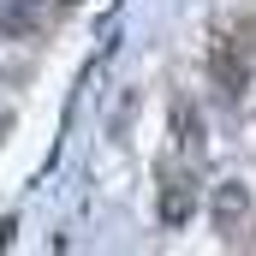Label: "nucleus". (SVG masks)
I'll list each match as a JSON object with an SVG mask.
<instances>
[{
  "label": "nucleus",
  "instance_id": "nucleus-4",
  "mask_svg": "<svg viewBox=\"0 0 256 256\" xmlns=\"http://www.w3.org/2000/svg\"><path fill=\"white\" fill-rule=\"evenodd\" d=\"M36 30V0H0V36H30Z\"/></svg>",
  "mask_w": 256,
  "mask_h": 256
},
{
  "label": "nucleus",
  "instance_id": "nucleus-6",
  "mask_svg": "<svg viewBox=\"0 0 256 256\" xmlns=\"http://www.w3.org/2000/svg\"><path fill=\"white\" fill-rule=\"evenodd\" d=\"M0 131H6V114H0Z\"/></svg>",
  "mask_w": 256,
  "mask_h": 256
},
{
  "label": "nucleus",
  "instance_id": "nucleus-1",
  "mask_svg": "<svg viewBox=\"0 0 256 256\" xmlns=\"http://www.w3.org/2000/svg\"><path fill=\"white\" fill-rule=\"evenodd\" d=\"M208 78H214V90H220L226 102L244 96V84H250V54H244L238 36H220V42L208 48Z\"/></svg>",
  "mask_w": 256,
  "mask_h": 256
},
{
  "label": "nucleus",
  "instance_id": "nucleus-2",
  "mask_svg": "<svg viewBox=\"0 0 256 256\" xmlns=\"http://www.w3.org/2000/svg\"><path fill=\"white\" fill-rule=\"evenodd\" d=\"M208 214H214V226H220V232H238V226L250 220V185H238V179L214 185V202H208Z\"/></svg>",
  "mask_w": 256,
  "mask_h": 256
},
{
  "label": "nucleus",
  "instance_id": "nucleus-5",
  "mask_svg": "<svg viewBox=\"0 0 256 256\" xmlns=\"http://www.w3.org/2000/svg\"><path fill=\"white\" fill-rule=\"evenodd\" d=\"M173 131H179V149H191V155H196L202 126H196V114H191V108H173Z\"/></svg>",
  "mask_w": 256,
  "mask_h": 256
},
{
  "label": "nucleus",
  "instance_id": "nucleus-3",
  "mask_svg": "<svg viewBox=\"0 0 256 256\" xmlns=\"http://www.w3.org/2000/svg\"><path fill=\"white\" fill-rule=\"evenodd\" d=\"M191 214H196V185L185 173H173V179L161 185V226H185Z\"/></svg>",
  "mask_w": 256,
  "mask_h": 256
}]
</instances>
